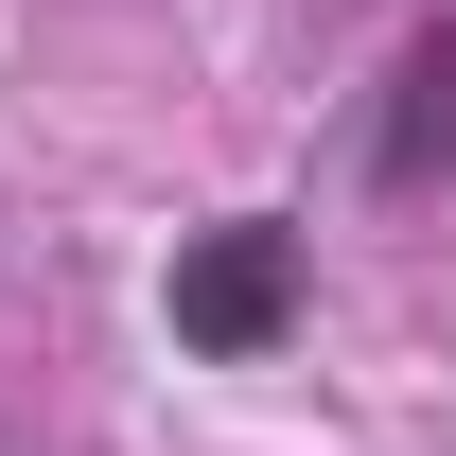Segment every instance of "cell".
Wrapping results in <instances>:
<instances>
[{
	"mask_svg": "<svg viewBox=\"0 0 456 456\" xmlns=\"http://www.w3.org/2000/svg\"><path fill=\"white\" fill-rule=\"evenodd\" d=\"M159 316H175L193 369H264V351L316 316V246H298V211H211V228L159 264Z\"/></svg>",
	"mask_w": 456,
	"mask_h": 456,
	"instance_id": "obj_1",
	"label": "cell"
},
{
	"mask_svg": "<svg viewBox=\"0 0 456 456\" xmlns=\"http://www.w3.org/2000/svg\"><path fill=\"white\" fill-rule=\"evenodd\" d=\"M439 175H456V18H421L369 106V193H439Z\"/></svg>",
	"mask_w": 456,
	"mask_h": 456,
	"instance_id": "obj_2",
	"label": "cell"
}]
</instances>
